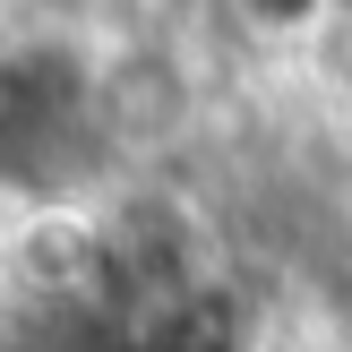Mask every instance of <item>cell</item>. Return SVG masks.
Returning a JSON list of instances; mask_svg holds the SVG:
<instances>
[{
  "label": "cell",
  "instance_id": "cell-1",
  "mask_svg": "<svg viewBox=\"0 0 352 352\" xmlns=\"http://www.w3.org/2000/svg\"><path fill=\"white\" fill-rule=\"evenodd\" d=\"M86 120H103V78L69 43L0 52V181H69L86 155Z\"/></svg>",
  "mask_w": 352,
  "mask_h": 352
},
{
  "label": "cell",
  "instance_id": "cell-2",
  "mask_svg": "<svg viewBox=\"0 0 352 352\" xmlns=\"http://www.w3.org/2000/svg\"><path fill=\"white\" fill-rule=\"evenodd\" d=\"M17 275H26L34 292H52V301H86V292H103V275H112V241H103V223L69 215V206H52V215H34L26 232L9 241Z\"/></svg>",
  "mask_w": 352,
  "mask_h": 352
},
{
  "label": "cell",
  "instance_id": "cell-3",
  "mask_svg": "<svg viewBox=\"0 0 352 352\" xmlns=\"http://www.w3.org/2000/svg\"><path fill=\"white\" fill-rule=\"evenodd\" d=\"M138 352H250V309L223 284H189L155 301V318L138 327Z\"/></svg>",
  "mask_w": 352,
  "mask_h": 352
},
{
  "label": "cell",
  "instance_id": "cell-4",
  "mask_svg": "<svg viewBox=\"0 0 352 352\" xmlns=\"http://www.w3.org/2000/svg\"><path fill=\"white\" fill-rule=\"evenodd\" d=\"M232 9L250 17L258 34H309V26L327 17V0H232Z\"/></svg>",
  "mask_w": 352,
  "mask_h": 352
}]
</instances>
